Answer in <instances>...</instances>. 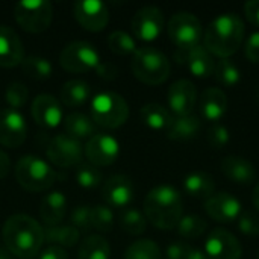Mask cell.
I'll use <instances>...</instances> for the list:
<instances>
[{
  "label": "cell",
  "mask_w": 259,
  "mask_h": 259,
  "mask_svg": "<svg viewBox=\"0 0 259 259\" xmlns=\"http://www.w3.org/2000/svg\"><path fill=\"white\" fill-rule=\"evenodd\" d=\"M2 234L8 252L20 259L36 258L44 244V228L26 214L8 217Z\"/></svg>",
  "instance_id": "1"
},
{
  "label": "cell",
  "mask_w": 259,
  "mask_h": 259,
  "mask_svg": "<svg viewBox=\"0 0 259 259\" xmlns=\"http://www.w3.org/2000/svg\"><path fill=\"white\" fill-rule=\"evenodd\" d=\"M244 32L246 26L238 14H222L208 24L203 35V47L220 59L231 58L243 44Z\"/></svg>",
  "instance_id": "2"
},
{
  "label": "cell",
  "mask_w": 259,
  "mask_h": 259,
  "mask_svg": "<svg viewBox=\"0 0 259 259\" xmlns=\"http://www.w3.org/2000/svg\"><path fill=\"white\" fill-rule=\"evenodd\" d=\"M144 215L158 229H175L184 215L181 193L171 185L152 188L144 199Z\"/></svg>",
  "instance_id": "3"
},
{
  "label": "cell",
  "mask_w": 259,
  "mask_h": 259,
  "mask_svg": "<svg viewBox=\"0 0 259 259\" xmlns=\"http://www.w3.org/2000/svg\"><path fill=\"white\" fill-rule=\"evenodd\" d=\"M171 71L168 58L156 47H140L132 55V73L146 85L164 83Z\"/></svg>",
  "instance_id": "4"
},
{
  "label": "cell",
  "mask_w": 259,
  "mask_h": 259,
  "mask_svg": "<svg viewBox=\"0 0 259 259\" xmlns=\"http://www.w3.org/2000/svg\"><path fill=\"white\" fill-rule=\"evenodd\" d=\"M15 179L18 185L29 193H42L53 187L56 171L50 164L35 155H26L15 164Z\"/></svg>",
  "instance_id": "5"
},
{
  "label": "cell",
  "mask_w": 259,
  "mask_h": 259,
  "mask_svg": "<svg viewBox=\"0 0 259 259\" xmlns=\"http://www.w3.org/2000/svg\"><path fill=\"white\" fill-rule=\"evenodd\" d=\"M91 118L105 129H117L129 118V105L124 97L114 91H102L91 100Z\"/></svg>",
  "instance_id": "6"
},
{
  "label": "cell",
  "mask_w": 259,
  "mask_h": 259,
  "mask_svg": "<svg viewBox=\"0 0 259 259\" xmlns=\"http://www.w3.org/2000/svg\"><path fill=\"white\" fill-rule=\"evenodd\" d=\"M14 18L29 33H42L53 20V5L47 0H23L14 6Z\"/></svg>",
  "instance_id": "7"
},
{
  "label": "cell",
  "mask_w": 259,
  "mask_h": 259,
  "mask_svg": "<svg viewBox=\"0 0 259 259\" xmlns=\"http://www.w3.org/2000/svg\"><path fill=\"white\" fill-rule=\"evenodd\" d=\"M59 64L68 73H90L97 71L102 64L97 49L87 41H73L67 44L59 53Z\"/></svg>",
  "instance_id": "8"
},
{
  "label": "cell",
  "mask_w": 259,
  "mask_h": 259,
  "mask_svg": "<svg viewBox=\"0 0 259 259\" xmlns=\"http://www.w3.org/2000/svg\"><path fill=\"white\" fill-rule=\"evenodd\" d=\"M167 32L170 39L181 50H190L196 46H200L203 38V27L200 20L194 14L185 11L176 12L170 18Z\"/></svg>",
  "instance_id": "9"
},
{
  "label": "cell",
  "mask_w": 259,
  "mask_h": 259,
  "mask_svg": "<svg viewBox=\"0 0 259 259\" xmlns=\"http://www.w3.org/2000/svg\"><path fill=\"white\" fill-rule=\"evenodd\" d=\"M46 155L49 162H52L53 165L70 168L82 162L85 152L80 141L68 137L67 134H58L50 140L46 149Z\"/></svg>",
  "instance_id": "10"
},
{
  "label": "cell",
  "mask_w": 259,
  "mask_h": 259,
  "mask_svg": "<svg viewBox=\"0 0 259 259\" xmlns=\"http://www.w3.org/2000/svg\"><path fill=\"white\" fill-rule=\"evenodd\" d=\"M88 162L94 167H108L112 165L120 156V143L115 137L103 132H97L93 138L88 140L83 147Z\"/></svg>",
  "instance_id": "11"
},
{
  "label": "cell",
  "mask_w": 259,
  "mask_h": 259,
  "mask_svg": "<svg viewBox=\"0 0 259 259\" xmlns=\"http://www.w3.org/2000/svg\"><path fill=\"white\" fill-rule=\"evenodd\" d=\"M165 17L156 6H144L137 11L132 18L131 27L134 36L141 41H155L164 30Z\"/></svg>",
  "instance_id": "12"
},
{
  "label": "cell",
  "mask_w": 259,
  "mask_h": 259,
  "mask_svg": "<svg viewBox=\"0 0 259 259\" xmlns=\"http://www.w3.org/2000/svg\"><path fill=\"white\" fill-rule=\"evenodd\" d=\"M73 15L80 27L90 32H100L109 21V9L99 0H79L73 5Z\"/></svg>",
  "instance_id": "13"
},
{
  "label": "cell",
  "mask_w": 259,
  "mask_h": 259,
  "mask_svg": "<svg viewBox=\"0 0 259 259\" xmlns=\"http://www.w3.org/2000/svg\"><path fill=\"white\" fill-rule=\"evenodd\" d=\"M27 137V124L24 115L11 108L0 111V144L9 149L20 147Z\"/></svg>",
  "instance_id": "14"
},
{
  "label": "cell",
  "mask_w": 259,
  "mask_h": 259,
  "mask_svg": "<svg viewBox=\"0 0 259 259\" xmlns=\"http://www.w3.org/2000/svg\"><path fill=\"white\" fill-rule=\"evenodd\" d=\"M205 253L211 259H241L243 247L234 234L223 228H215L206 238Z\"/></svg>",
  "instance_id": "15"
},
{
  "label": "cell",
  "mask_w": 259,
  "mask_h": 259,
  "mask_svg": "<svg viewBox=\"0 0 259 259\" xmlns=\"http://www.w3.org/2000/svg\"><path fill=\"white\" fill-rule=\"evenodd\" d=\"M102 197L109 208L126 209L135 197V187L132 179L124 175L111 176L102 187Z\"/></svg>",
  "instance_id": "16"
},
{
  "label": "cell",
  "mask_w": 259,
  "mask_h": 259,
  "mask_svg": "<svg viewBox=\"0 0 259 259\" xmlns=\"http://www.w3.org/2000/svg\"><path fill=\"white\" fill-rule=\"evenodd\" d=\"M175 59L178 61V64H184L191 71V74L199 79H208L215 71V61L202 44L190 50L176 49Z\"/></svg>",
  "instance_id": "17"
},
{
  "label": "cell",
  "mask_w": 259,
  "mask_h": 259,
  "mask_svg": "<svg viewBox=\"0 0 259 259\" xmlns=\"http://www.w3.org/2000/svg\"><path fill=\"white\" fill-rule=\"evenodd\" d=\"M168 108L175 117L193 114L197 102V88L188 79H179L168 90Z\"/></svg>",
  "instance_id": "18"
},
{
  "label": "cell",
  "mask_w": 259,
  "mask_h": 259,
  "mask_svg": "<svg viewBox=\"0 0 259 259\" xmlns=\"http://www.w3.org/2000/svg\"><path fill=\"white\" fill-rule=\"evenodd\" d=\"M32 118L44 129H56L62 121L61 103L52 94H39L33 99L30 106Z\"/></svg>",
  "instance_id": "19"
},
{
  "label": "cell",
  "mask_w": 259,
  "mask_h": 259,
  "mask_svg": "<svg viewBox=\"0 0 259 259\" xmlns=\"http://www.w3.org/2000/svg\"><path fill=\"white\" fill-rule=\"evenodd\" d=\"M241 202L231 193H215L205 202L206 214L219 223H232L241 215Z\"/></svg>",
  "instance_id": "20"
},
{
  "label": "cell",
  "mask_w": 259,
  "mask_h": 259,
  "mask_svg": "<svg viewBox=\"0 0 259 259\" xmlns=\"http://www.w3.org/2000/svg\"><path fill=\"white\" fill-rule=\"evenodd\" d=\"M23 59L24 47L20 36L12 27L0 24V67L12 68L20 65Z\"/></svg>",
  "instance_id": "21"
},
{
  "label": "cell",
  "mask_w": 259,
  "mask_h": 259,
  "mask_svg": "<svg viewBox=\"0 0 259 259\" xmlns=\"http://www.w3.org/2000/svg\"><path fill=\"white\" fill-rule=\"evenodd\" d=\"M199 109L203 120L219 123L228 111V97L220 88H206L199 99Z\"/></svg>",
  "instance_id": "22"
},
{
  "label": "cell",
  "mask_w": 259,
  "mask_h": 259,
  "mask_svg": "<svg viewBox=\"0 0 259 259\" xmlns=\"http://www.w3.org/2000/svg\"><path fill=\"white\" fill-rule=\"evenodd\" d=\"M220 168L229 181L238 185H252L256 181L255 165L243 156H237V155L226 156L222 161Z\"/></svg>",
  "instance_id": "23"
},
{
  "label": "cell",
  "mask_w": 259,
  "mask_h": 259,
  "mask_svg": "<svg viewBox=\"0 0 259 259\" xmlns=\"http://www.w3.org/2000/svg\"><path fill=\"white\" fill-rule=\"evenodd\" d=\"M67 212V199L61 191H50L41 202L39 217L47 228L58 226Z\"/></svg>",
  "instance_id": "24"
},
{
  "label": "cell",
  "mask_w": 259,
  "mask_h": 259,
  "mask_svg": "<svg viewBox=\"0 0 259 259\" xmlns=\"http://www.w3.org/2000/svg\"><path fill=\"white\" fill-rule=\"evenodd\" d=\"M184 190L188 196L200 200H208L215 193L214 178L206 171H193L184 179Z\"/></svg>",
  "instance_id": "25"
},
{
  "label": "cell",
  "mask_w": 259,
  "mask_h": 259,
  "mask_svg": "<svg viewBox=\"0 0 259 259\" xmlns=\"http://www.w3.org/2000/svg\"><path fill=\"white\" fill-rule=\"evenodd\" d=\"M65 134L77 141L90 140L97 134V124L93 121L91 115L83 112H71L64 120Z\"/></svg>",
  "instance_id": "26"
},
{
  "label": "cell",
  "mask_w": 259,
  "mask_h": 259,
  "mask_svg": "<svg viewBox=\"0 0 259 259\" xmlns=\"http://www.w3.org/2000/svg\"><path fill=\"white\" fill-rule=\"evenodd\" d=\"M200 129H202L200 117L196 114H190V115H182V117L173 115L171 124L165 132L170 140L187 141V140H193L194 137H197Z\"/></svg>",
  "instance_id": "27"
},
{
  "label": "cell",
  "mask_w": 259,
  "mask_h": 259,
  "mask_svg": "<svg viewBox=\"0 0 259 259\" xmlns=\"http://www.w3.org/2000/svg\"><path fill=\"white\" fill-rule=\"evenodd\" d=\"M61 102L68 106V108H77L87 103L91 97V90L90 85L85 80L80 79H73L68 80L62 85L59 91Z\"/></svg>",
  "instance_id": "28"
},
{
  "label": "cell",
  "mask_w": 259,
  "mask_h": 259,
  "mask_svg": "<svg viewBox=\"0 0 259 259\" xmlns=\"http://www.w3.org/2000/svg\"><path fill=\"white\" fill-rule=\"evenodd\" d=\"M50 243L52 246L61 247V249H68L74 247L80 241V231H77L71 225L65 226H52L44 229V243Z\"/></svg>",
  "instance_id": "29"
},
{
  "label": "cell",
  "mask_w": 259,
  "mask_h": 259,
  "mask_svg": "<svg viewBox=\"0 0 259 259\" xmlns=\"http://www.w3.org/2000/svg\"><path fill=\"white\" fill-rule=\"evenodd\" d=\"M143 123L153 131H167L171 124L173 115L159 103H147L140 111Z\"/></svg>",
  "instance_id": "30"
},
{
  "label": "cell",
  "mask_w": 259,
  "mask_h": 259,
  "mask_svg": "<svg viewBox=\"0 0 259 259\" xmlns=\"http://www.w3.org/2000/svg\"><path fill=\"white\" fill-rule=\"evenodd\" d=\"M79 259H111V246L106 238L102 235L87 237L77 252Z\"/></svg>",
  "instance_id": "31"
},
{
  "label": "cell",
  "mask_w": 259,
  "mask_h": 259,
  "mask_svg": "<svg viewBox=\"0 0 259 259\" xmlns=\"http://www.w3.org/2000/svg\"><path fill=\"white\" fill-rule=\"evenodd\" d=\"M20 65L26 76L36 79V80L49 79L53 73V67L50 64V61L42 56H35V55L24 56V59Z\"/></svg>",
  "instance_id": "32"
},
{
  "label": "cell",
  "mask_w": 259,
  "mask_h": 259,
  "mask_svg": "<svg viewBox=\"0 0 259 259\" xmlns=\"http://www.w3.org/2000/svg\"><path fill=\"white\" fill-rule=\"evenodd\" d=\"M208 229V222L205 219H202L200 215L196 214H188V215H182V219L179 220L176 231L181 237L188 238V240H194L202 237Z\"/></svg>",
  "instance_id": "33"
},
{
  "label": "cell",
  "mask_w": 259,
  "mask_h": 259,
  "mask_svg": "<svg viewBox=\"0 0 259 259\" xmlns=\"http://www.w3.org/2000/svg\"><path fill=\"white\" fill-rule=\"evenodd\" d=\"M120 226L126 234L137 237V235H141L146 232L147 219L141 211H138L135 208H126L120 214Z\"/></svg>",
  "instance_id": "34"
},
{
  "label": "cell",
  "mask_w": 259,
  "mask_h": 259,
  "mask_svg": "<svg viewBox=\"0 0 259 259\" xmlns=\"http://www.w3.org/2000/svg\"><path fill=\"white\" fill-rule=\"evenodd\" d=\"M214 76H215V79H217V82L220 85H225V87H229V88L238 85V82L241 79L240 68L229 58H223V59H219L215 62Z\"/></svg>",
  "instance_id": "35"
},
{
  "label": "cell",
  "mask_w": 259,
  "mask_h": 259,
  "mask_svg": "<svg viewBox=\"0 0 259 259\" xmlns=\"http://www.w3.org/2000/svg\"><path fill=\"white\" fill-rule=\"evenodd\" d=\"M124 259H162V255L159 246L155 241L138 240L127 247Z\"/></svg>",
  "instance_id": "36"
},
{
  "label": "cell",
  "mask_w": 259,
  "mask_h": 259,
  "mask_svg": "<svg viewBox=\"0 0 259 259\" xmlns=\"http://www.w3.org/2000/svg\"><path fill=\"white\" fill-rule=\"evenodd\" d=\"M108 46L111 52H114L115 55H121V56L134 55L138 50L134 36L124 30H114L108 36Z\"/></svg>",
  "instance_id": "37"
},
{
  "label": "cell",
  "mask_w": 259,
  "mask_h": 259,
  "mask_svg": "<svg viewBox=\"0 0 259 259\" xmlns=\"http://www.w3.org/2000/svg\"><path fill=\"white\" fill-rule=\"evenodd\" d=\"M114 228V212L108 205H97L91 208V229L102 234L111 232Z\"/></svg>",
  "instance_id": "38"
},
{
  "label": "cell",
  "mask_w": 259,
  "mask_h": 259,
  "mask_svg": "<svg viewBox=\"0 0 259 259\" xmlns=\"http://www.w3.org/2000/svg\"><path fill=\"white\" fill-rule=\"evenodd\" d=\"M76 182L80 188L85 190L97 188L102 184V173L99 171L97 167L91 164H82L76 170Z\"/></svg>",
  "instance_id": "39"
},
{
  "label": "cell",
  "mask_w": 259,
  "mask_h": 259,
  "mask_svg": "<svg viewBox=\"0 0 259 259\" xmlns=\"http://www.w3.org/2000/svg\"><path fill=\"white\" fill-rule=\"evenodd\" d=\"M27 97H29V90L21 82L9 83L6 91H5V100H6V103H8V106L11 109L20 111V108H23L26 105Z\"/></svg>",
  "instance_id": "40"
},
{
  "label": "cell",
  "mask_w": 259,
  "mask_h": 259,
  "mask_svg": "<svg viewBox=\"0 0 259 259\" xmlns=\"http://www.w3.org/2000/svg\"><path fill=\"white\" fill-rule=\"evenodd\" d=\"M71 226H74L77 231H90L91 229V206L88 205H79L76 206L70 214Z\"/></svg>",
  "instance_id": "41"
},
{
  "label": "cell",
  "mask_w": 259,
  "mask_h": 259,
  "mask_svg": "<svg viewBox=\"0 0 259 259\" xmlns=\"http://www.w3.org/2000/svg\"><path fill=\"white\" fill-rule=\"evenodd\" d=\"M229 141H231V134H229V129L226 126L215 123L208 129V143L212 147L223 149Z\"/></svg>",
  "instance_id": "42"
},
{
  "label": "cell",
  "mask_w": 259,
  "mask_h": 259,
  "mask_svg": "<svg viewBox=\"0 0 259 259\" xmlns=\"http://www.w3.org/2000/svg\"><path fill=\"white\" fill-rule=\"evenodd\" d=\"M238 229L241 234H244L247 237H258L259 217L252 212H243L238 217Z\"/></svg>",
  "instance_id": "43"
},
{
  "label": "cell",
  "mask_w": 259,
  "mask_h": 259,
  "mask_svg": "<svg viewBox=\"0 0 259 259\" xmlns=\"http://www.w3.org/2000/svg\"><path fill=\"white\" fill-rule=\"evenodd\" d=\"M193 247L188 243L184 241H178V243H171L167 250H165V256L167 259H187L188 255L191 253Z\"/></svg>",
  "instance_id": "44"
},
{
  "label": "cell",
  "mask_w": 259,
  "mask_h": 259,
  "mask_svg": "<svg viewBox=\"0 0 259 259\" xmlns=\"http://www.w3.org/2000/svg\"><path fill=\"white\" fill-rule=\"evenodd\" d=\"M244 53L246 58L253 62V64H259V30L253 32L244 42Z\"/></svg>",
  "instance_id": "45"
},
{
  "label": "cell",
  "mask_w": 259,
  "mask_h": 259,
  "mask_svg": "<svg viewBox=\"0 0 259 259\" xmlns=\"http://www.w3.org/2000/svg\"><path fill=\"white\" fill-rule=\"evenodd\" d=\"M244 14L252 24L259 26V0H250L244 3Z\"/></svg>",
  "instance_id": "46"
},
{
  "label": "cell",
  "mask_w": 259,
  "mask_h": 259,
  "mask_svg": "<svg viewBox=\"0 0 259 259\" xmlns=\"http://www.w3.org/2000/svg\"><path fill=\"white\" fill-rule=\"evenodd\" d=\"M38 259H68V253L65 249H61L56 246H49L38 255Z\"/></svg>",
  "instance_id": "47"
},
{
  "label": "cell",
  "mask_w": 259,
  "mask_h": 259,
  "mask_svg": "<svg viewBox=\"0 0 259 259\" xmlns=\"http://www.w3.org/2000/svg\"><path fill=\"white\" fill-rule=\"evenodd\" d=\"M100 77H103V79H106V80H112V79H115L117 77V68L114 67V65H111V64H100L99 65V68H97V71H96Z\"/></svg>",
  "instance_id": "48"
},
{
  "label": "cell",
  "mask_w": 259,
  "mask_h": 259,
  "mask_svg": "<svg viewBox=\"0 0 259 259\" xmlns=\"http://www.w3.org/2000/svg\"><path fill=\"white\" fill-rule=\"evenodd\" d=\"M9 168H11V161H9V156L0 150V179L6 178L8 173H9Z\"/></svg>",
  "instance_id": "49"
},
{
  "label": "cell",
  "mask_w": 259,
  "mask_h": 259,
  "mask_svg": "<svg viewBox=\"0 0 259 259\" xmlns=\"http://www.w3.org/2000/svg\"><path fill=\"white\" fill-rule=\"evenodd\" d=\"M187 259H211V258L205 253V250H200V249H194V247H193L191 253L188 255V258Z\"/></svg>",
  "instance_id": "50"
},
{
  "label": "cell",
  "mask_w": 259,
  "mask_h": 259,
  "mask_svg": "<svg viewBox=\"0 0 259 259\" xmlns=\"http://www.w3.org/2000/svg\"><path fill=\"white\" fill-rule=\"evenodd\" d=\"M252 200H253V205H255V208L258 209V212H259V182H258V184H256V187L253 188Z\"/></svg>",
  "instance_id": "51"
},
{
  "label": "cell",
  "mask_w": 259,
  "mask_h": 259,
  "mask_svg": "<svg viewBox=\"0 0 259 259\" xmlns=\"http://www.w3.org/2000/svg\"><path fill=\"white\" fill-rule=\"evenodd\" d=\"M0 259H12L11 258V253L8 252V249L0 247Z\"/></svg>",
  "instance_id": "52"
},
{
  "label": "cell",
  "mask_w": 259,
  "mask_h": 259,
  "mask_svg": "<svg viewBox=\"0 0 259 259\" xmlns=\"http://www.w3.org/2000/svg\"><path fill=\"white\" fill-rule=\"evenodd\" d=\"M258 259H259V252H258Z\"/></svg>",
  "instance_id": "53"
}]
</instances>
